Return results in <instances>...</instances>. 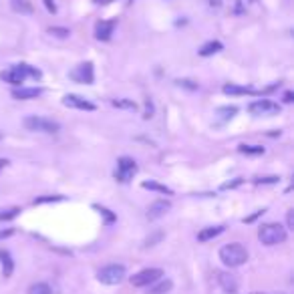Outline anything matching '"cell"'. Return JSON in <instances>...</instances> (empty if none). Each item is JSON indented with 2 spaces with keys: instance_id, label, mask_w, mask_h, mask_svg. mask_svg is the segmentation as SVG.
I'll use <instances>...</instances> for the list:
<instances>
[{
  "instance_id": "2",
  "label": "cell",
  "mask_w": 294,
  "mask_h": 294,
  "mask_svg": "<svg viewBox=\"0 0 294 294\" xmlns=\"http://www.w3.org/2000/svg\"><path fill=\"white\" fill-rule=\"evenodd\" d=\"M258 238L266 246H276V244H282L286 240V228L282 224H274V222L264 224L258 230Z\"/></svg>"
},
{
  "instance_id": "1",
  "label": "cell",
  "mask_w": 294,
  "mask_h": 294,
  "mask_svg": "<svg viewBox=\"0 0 294 294\" xmlns=\"http://www.w3.org/2000/svg\"><path fill=\"white\" fill-rule=\"evenodd\" d=\"M220 260L230 268H238L248 260V250L242 244H228L220 250Z\"/></svg>"
},
{
  "instance_id": "44",
  "label": "cell",
  "mask_w": 294,
  "mask_h": 294,
  "mask_svg": "<svg viewBox=\"0 0 294 294\" xmlns=\"http://www.w3.org/2000/svg\"><path fill=\"white\" fill-rule=\"evenodd\" d=\"M278 294H284V292H278Z\"/></svg>"
},
{
  "instance_id": "43",
  "label": "cell",
  "mask_w": 294,
  "mask_h": 294,
  "mask_svg": "<svg viewBox=\"0 0 294 294\" xmlns=\"http://www.w3.org/2000/svg\"><path fill=\"white\" fill-rule=\"evenodd\" d=\"M252 294H262V292H252Z\"/></svg>"
},
{
  "instance_id": "9",
  "label": "cell",
  "mask_w": 294,
  "mask_h": 294,
  "mask_svg": "<svg viewBox=\"0 0 294 294\" xmlns=\"http://www.w3.org/2000/svg\"><path fill=\"white\" fill-rule=\"evenodd\" d=\"M71 79L77 81V83H85V85H91L95 75H93V65L91 63H83L79 65L75 71H71Z\"/></svg>"
},
{
  "instance_id": "40",
  "label": "cell",
  "mask_w": 294,
  "mask_h": 294,
  "mask_svg": "<svg viewBox=\"0 0 294 294\" xmlns=\"http://www.w3.org/2000/svg\"><path fill=\"white\" fill-rule=\"evenodd\" d=\"M284 101H286V103H292V93H290V91L284 95Z\"/></svg>"
},
{
  "instance_id": "29",
  "label": "cell",
  "mask_w": 294,
  "mask_h": 294,
  "mask_svg": "<svg viewBox=\"0 0 294 294\" xmlns=\"http://www.w3.org/2000/svg\"><path fill=\"white\" fill-rule=\"evenodd\" d=\"M95 208H97V210H99V212H101V214L105 216L107 224H113V222H115V216H113V214H111V212H109L107 208H101V206H95Z\"/></svg>"
},
{
  "instance_id": "42",
  "label": "cell",
  "mask_w": 294,
  "mask_h": 294,
  "mask_svg": "<svg viewBox=\"0 0 294 294\" xmlns=\"http://www.w3.org/2000/svg\"><path fill=\"white\" fill-rule=\"evenodd\" d=\"M212 6H220V0H212Z\"/></svg>"
},
{
  "instance_id": "36",
  "label": "cell",
  "mask_w": 294,
  "mask_h": 294,
  "mask_svg": "<svg viewBox=\"0 0 294 294\" xmlns=\"http://www.w3.org/2000/svg\"><path fill=\"white\" fill-rule=\"evenodd\" d=\"M262 214H264V210H258V212H254L250 218H244V222H246V224H250V222H254L258 216H262Z\"/></svg>"
},
{
  "instance_id": "22",
  "label": "cell",
  "mask_w": 294,
  "mask_h": 294,
  "mask_svg": "<svg viewBox=\"0 0 294 294\" xmlns=\"http://www.w3.org/2000/svg\"><path fill=\"white\" fill-rule=\"evenodd\" d=\"M238 151L240 153H246V155H262L264 153V147H260V145H240L238 147Z\"/></svg>"
},
{
  "instance_id": "16",
  "label": "cell",
  "mask_w": 294,
  "mask_h": 294,
  "mask_svg": "<svg viewBox=\"0 0 294 294\" xmlns=\"http://www.w3.org/2000/svg\"><path fill=\"white\" fill-rule=\"evenodd\" d=\"M0 262H2V274H4V278H8L12 274V270H14V262H12V258H10V254L6 250H0Z\"/></svg>"
},
{
  "instance_id": "3",
  "label": "cell",
  "mask_w": 294,
  "mask_h": 294,
  "mask_svg": "<svg viewBox=\"0 0 294 294\" xmlns=\"http://www.w3.org/2000/svg\"><path fill=\"white\" fill-rule=\"evenodd\" d=\"M26 77H34V79H40V71L32 69L30 65H14L10 71L6 73H0V79L6 81V83H12V85H20Z\"/></svg>"
},
{
  "instance_id": "38",
  "label": "cell",
  "mask_w": 294,
  "mask_h": 294,
  "mask_svg": "<svg viewBox=\"0 0 294 294\" xmlns=\"http://www.w3.org/2000/svg\"><path fill=\"white\" fill-rule=\"evenodd\" d=\"M14 234V230H0V240H2V238H8V236H12Z\"/></svg>"
},
{
  "instance_id": "10",
  "label": "cell",
  "mask_w": 294,
  "mask_h": 294,
  "mask_svg": "<svg viewBox=\"0 0 294 294\" xmlns=\"http://www.w3.org/2000/svg\"><path fill=\"white\" fill-rule=\"evenodd\" d=\"M216 278H218V284L222 286L224 292L236 294V290H238V278L234 274H230V272H216Z\"/></svg>"
},
{
  "instance_id": "17",
  "label": "cell",
  "mask_w": 294,
  "mask_h": 294,
  "mask_svg": "<svg viewBox=\"0 0 294 294\" xmlns=\"http://www.w3.org/2000/svg\"><path fill=\"white\" fill-rule=\"evenodd\" d=\"M224 232V226H214V228H204L200 234H198V240L200 242H208V240H212V238H216V236H220Z\"/></svg>"
},
{
  "instance_id": "14",
  "label": "cell",
  "mask_w": 294,
  "mask_h": 294,
  "mask_svg": "<svg viewBox=\"0 0 294 294\" xmlns=\"http://www.w3.org/2000/svg\"><path fill=\"white\" fill-rule=\"evenodd\" d=\"M113 28H115V20H101L95 26V36L99 40H109L113 34Z\"/></svg>"
},
{
  "instance_id": "37",
  "label": "cell",
  "mask_w": 294,
  "mask_h": 294,
  "mask_svg": "<svg viewBox=\"0 0 294 294\" xmlns=\"http://www.w3.org/2000/svg\"><path fill=\"white\" fill-rule=\"evenodd\" d=\"M44 6L48 8V12H57V6H55L53 0H44Z\"/></svg>"
},
{
  "instance_id": "27",
  "label": "cell",
  "mask_w": 294,
  "mask_h": 294,
  "mask_svg": "<svg viewBox=\"0 0 294 294\" xmlns=\"http://www.w3.org/2000/svg\"><path fill=\"white\" fill-rule=\"evenodd\" d=\"M48 34H55V36H59V38H65V36H69L71 32H69L67 28H59V26H53V28H48Z\"/></svg>"
},
{
  "instance_id": "34",
  "label": "cell",
  "mask_w": 294,
  "mask_h": 294,
  "mask_svg": "<svg viewBox=\"0 0 294 294\" xmlns=\"http://www.w3.org/2000/svg\"><path fill=\"white\" fill-rule=\"evenodd\" d=\"M278 175H268V177H260V179H256V183H278Z\"/></svg>"
},
{
  "instance_id": "20",
  "label": "cell",
  "mask_w": 294,
  "mask_h": 294,
  "mask_svg": "<svg viewBox=\"0 0 294 294\" xmlns=\"http://www.w3.org/2000/svg\"><path fill=\"white\" fill-rule=\"evenodd\" d=\"M141 187H143V189H151V191H159V193H167V195H171V193H173V189H171V187L161 185V183H157V181H143V183H141Z\"/></svg>"
},
{
  "instance_id": "5",
  "label": "cell",
  "mask_w": 294,
  "mask_h": 294,
  "mask_svg": "<svg viewBox=\"0 0 294 294\" xmlns=\"http://www.w3.org/2000/svg\"><path fill=\"white\" fill-rule=\"evenodd\" d=\"M24 127L28 131H38V133H57L61 131V125L53 119H44V117H36V115H30L24 119Z\"/></svg>"
},
{
  "instance_id": "19",
  "label": "cell",
  "mask_w": 294,
  "mask_h": 294,
  "mask_svg": "<svg viewBox=\"0 0 294 294\" xmlns=\"http://www.w3.org/2000/svg\"><path fill=\"white\" fill-rule=\"evenodd\" d=\"M218 51H222V42H220V40H210V42H206V44L200 48V55H202V57H210V55H214V53H218Z\"/></svg>"
},
{
  "instance_id": "31",
  "label": "cell",
  "mask_w": 294,
  "mask_h": 294,
  "mask_svg": "<svg viewBox=\"0 0 294 294\" xmlns=\"http://www.w3.org/2000/svg\"><path fill=\"white\" fill-rule=\"evenodd\" d=\"M143 117H145V119H149V117H153V103H151L149 99H147V101H145V113H143Z\"/></svg>"
},
{
  "instance_id": "15",
  "label": "cell",
  "mask_w": 294,
  "mask_h": 294,
  "mask_svg": "<svg viewBox=\"0 0 294 294\" xmlns=\"http://www.w3.org/2000/svg\"><path fill=\"white\" fill-rule=\"evenodd\" d=\"M171 288H173V282L165 278V280H159L157 284L155 282L149 284V294H167Z\"/></svg>"
},
{
  "instance_id": "12",
  "label": "cell",
  "mask_w": 294,
  "mask_h": 294,
  "mask_svg": "<svg viewBox=\"0 0 294 294\" xmlns=\"http://www.w3.org/2000/svg\"><path fill=\"white\" fill-rule=\"evenodd\" d=\"M63 103H65L67 107H73V109H81V111H95V105H93L91 101L83 99V97H79V95H67L65 99H63Z\"/></svg>"
},
{
  "instance_id": "28",
  "label": "cell",
  "mask_w": 294,
  "mask_h": 294,
  "mask_svg": "<svg viewBox=\"0 0 294 294\" xmlns=\"http://www.w3.org/2000/svg\"><path fill=\"white\" fill-rule=\"evenodd\" d=\"M177 85H179V87H185V89H191V91L198 89V83H193V81H189V79H179Z\"/></svg>"
},
{
  "instance_id": "24",
  "label": "cell",
  "mask_w": 294,
  "mask_h": 294,
  "mask_svg": "<svg viewBox=\"0 0 294 294\" xmlns=\"http://www.w3.org/2000/svg\"><path fill=\"white\" fill-rule=\"evenodd\" d=\"M111 105H113V107H117V109H131V111H135V109H137V105H135L133 101H127V99H113V101H111Z\"/></svg>"
},
{
  "instance_id": "4",
  "label": "cell",
  "mask_w": 294,
  "mask_h": 294,
  "mask_svg": "<svg viewBox=\"0 0 294 294\" xmlns=\"http://www.w3.org/2000/svg\"><path fill=\"white\" fill-rule=\"evenodd\" d=\"M125 276H127V272H125V266H121V264H109V266H103L99 272H97L99 282L109 284V286L121 284L125 280Z\"/></svg>"
},
{
  "instance_id": "18",
  "label": "cell",
  "mask_w": 294,
  "mask_h": 294,
  "mask_svg": "<svg viewBox=\"0 0 294 294\" xmlns=\"http://www.w3.org/2000/svg\"><path fill=\"white\" fill-rule=\"evenodd\" d=\"M224 93L226 95H254L256 91L250 87H238V85H224Z\"/></svg>"
},
{
  "instance_id": "8",
  "label": "cell",
  "mask_w": 294,
  "mask_h": 294,
  "mask_svg": "<svg viewBox=\"0 0 294 294\" xmlns=\"http://www.w3.org/2000/svg\"><path fill=\"white\" fill-rule=\"evenodd\" d=\"M137 171V165L131 157H121L117 161V169H115V179L117 181H129Z\"/></svg>"
},
{
  "instance_id": "7",
  "label": "cell",
  "mask_w": 294,
  "mask_h": 294,
  "mask_svg": "<svg viewBox=\"0 0 294 294\" xmlns=\"http://www.w3.org/2000/svg\"><path fill=\"white\" fill-rule=\"evenodd\" d=\"M248 111L256 117H270V115H276L280 113V105L278 103H272L268 99H258L254 103L248 105Z\"/></svg>"
},
{
  "instance_id": "6",
  "label": "cell",
  "mask_w": 294,
  "mask_h": 294,
  "mask_svg": "<svg viewBox=\"0 0 294 294\" xmlns=\"http://www.w3.org/2000/svg\"><path fill=\"white\" fill-rule=\"evenodd\" d=\"M161 276H163V270H159V268H145V270L137 272L135 276H131V284L137 286V288H141V286H149V284L157 282Z\"/></svg>"
},
{
  "instance_id": "30",
  "label": "cell",
  "mask_w": 294,
  "mask_h": 294,
  "mask_svg": "<svg viewBox=\"0 0 294 294\" xmlns=\"http://www.w3.org/2000/svg\"><path fill=\"white\" fill-rule=\"evenodd\" d=\"M236 111H238L236 107H224V109H220L218 113H220L224 119H228V117H234V115H236Z\"/></svg>"
},
{
  "instance_id": "21",
  "label": "cell",
  "mask_w": 294,
  "mask_h": 294,
  "mask_svg": "<svg viewBox=\"0 0 294 294\" xmlns=\"http://www.w3.org/2000/svg\"><path fill=\"white\" fill-rule=\"evenodd\" d=\"M12 8H14L16 12H20V14H30V12L34 10L28 0H12Z\"/></svg>"
},
{
  "instance_id": "26",
  "label": "cell",
  "mask_w": 294,
  "mask_h": 294,
  "mask_svg": "<svg viewBox=\"0 0 294 294\" xmlns=\"http://www.w3.org/2000/svg\"><path fill=\"white\" fill-rule=\"evenodd\" d=\"M65 198L63 195H42V198H36L32 204L38 206V204H48V202H63Z\"/></svg>"
},
{
  "instance_id": "35",
  "label": "cell",
  "mask_w": 294,
  "mask_h": 294,
  "mask_svg": "<svg viewBox=\"0 0 294 294\" xmlns=\"http://www.w3.org/2000/svg\"><path fill=\"white\" fill-rule=\"evenodd\" d=\"M242 183V179L238 177V179H234V181H228V183H224L222 185V189H230V187H236V185H240Z\"/></svg>"
},
{
  "instance_id": "13",
  "label": "cell",
  "mask_w": 294,
  "mask_h": 294,
  "mask_svg": "<svg viewBox=\"0 0 294 294\" xmlns=\"http://www.w3.org/2000/svg\"><path fill=\"white\" fill-rule=\"evenodd\" d=\"M42 95V89L38 87H20V89H14L12 91V97L18 101H26V99H36V97Z\"/></svg>"
},
{
  "instance_id": "32",
  "label": "cell",
  "mask_w": 294,
  "mask_h": 294,
  "mask_svg": "<svg viewBox=\"0 0 294 294\" xmlns=\"http://www.w3.org/2000/svg\"><path fill=\"white\" fill-rule=\"evenodd\" d=\"M161 238H163V234H161V232H157V234L149 236V238H147V240H145V246H153V244H155L157 240H161Z\"/></svg>"
},
{
  "instance_id": "39",
  "label": "cell",
  "mask_w": 294,
  "mask_h": 294,
  "mask_svg": "<svg viewBox=\"0 0 294 294\" xmlns=\"http://www.w3.org/2000/svg\"><path fill=\"white\" fill-rule=\"evenodd\" d=\"M95 4H111V2H115V0H93Z\"/></svg>"
},
{
  "instance_id": "25",
  "label": "cell",
  "mask_w": 294,
  "mask_h": 294,
  "mask_svg": "<svg viewBox=\"0 0 294 294\" xmlns=\"http://www.w3.org/2000/svg\"><path fill=\"white\" fill-rule=\"evenodd\" d=\"M18 212H20V208H6V210H0V222H2V220H12V218H16Z\"/></svg>"
},
{
  "instance_id": "41",
  "label": "cell",
  "mask_w": 294,
  "mask_h": 294,
  "mask_svg": "<svg viewBox=\"0 0 294 294\" xmlns=\"http://www.w3.org/2000/svg\"><path fill=\"white\" fill-rule=\"evenodd\" d=\"M6 163H8V161H6V159H0V171H2V169H4V167H6Z\"/></svg>"
},
{
  "instance_id": "11",
  "label": "cell",
  "mask_w": 294,
  "mask_h": 294,
  "mask_svg": "<svg viewBox=\"0 0 294 294\" xmlns=\"http://www.w3.org/2000/svg\"><path fill=\"white\" fill-rule=\"evenodd\" d=\"M169 210H171V202L169 200H157V202H153L149 208H147V218L157 220V218L165 216Z\"/></svg>"
},
{
  "instance_id": "23",
  "label": "cell",
  "mask_w": 294,
  "mask_h": 294,
  "mask_svg": "<svg viewBox=\"0 0 294 294\" xmlns=\"http://www.w3.org/2000/svg\"><path fill=\"white\" fill-rule=\"evenodd\" d=\"M28 294H53V288L46 282H36L28 288Z\"/></svg>"
},
{
  "instance_id": "33",
  "label": "cell",
  "mask_w": 294,
  "mask_h": 294,
  "mask_svg": "<svg viewBox=\"0 0 294 294\" xmlns=\"http://www.w3.org/2000/svg\"><path fill=\"white\" fill-rule=\"evenodd\" d=\"M286 230H294V210H288L286 214Z\"/></svg>"
}]
</instances>
